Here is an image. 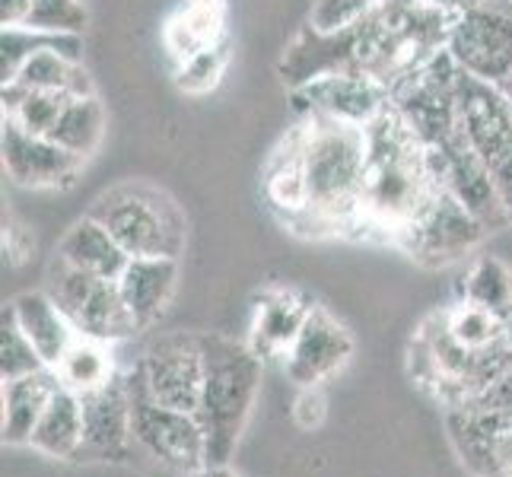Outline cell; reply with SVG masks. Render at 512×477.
<instances>
[{
    "instance_id": "ac0fdd59",
    "label": "cell",
    "mask_w": 512,
    "mask_h": 477,
    "mask_svg": "<svg viewBox=\"0 0 512 477\" xmlns=\"http://www.w3.org/2000/svg\"><path fill=\"white\" fill-rule=\"evenodd\" d=\"M315 306L306 296L287 287H271L255 299V318H252V350L261 360L287 357L296 334L303 331L306 318Z\"/></svg>"
},
{
    "instance_id": "d6a6232c",
    "label": "cell",
    "mask_w": 512,
    "mask_h": 477,
    "mask_svg": "<svg viewBox=\"0 0 512 477\" xmlns=\"http://www.w3.org/2000/svg\"><path fill=\"white\" fill-rule=\"evenodd\" d=\"M382 7V0H312L309 26L319 32H338L363 23Z\"/></svg>"
},
{
    "instance_id": "1f68e13d",
    "label": "cell",
    "mask_w": 512,
    "mask_h": 477,
    "mask_svg": "<svg viewBox=\"0 0 512 477\" xmlns=\"http://www.w3.org/2000/svg\"><path fill=\"white\" fill-rule=\"evenodd\" d=\"M86 20L90 13H86L83 0H32L23 26L55 35H83Z\"/></svg>"
},
{
    "instance_id": "5bb4252c",
    "label": "cell",
    "mask_w": 512,
    "mask_h": 477,
    "mask_svg": "<svg viewBox=\"0 0 512 477\" xmlns=\"http://www.w3.org/2000/svg\"><path fill=\"white\" fill-rule=\"evenodd\" d=\"M80 404H83V446L77 458H86V462H121V458H128L137 449L128 373H115L96 392L80 395Z\"/></svg>"
},
{
    "instance_id": "7c38bea8",
    "label": "cell",
    "mask_w": 512,
    "mask_h": 477,
    "mask_svg": "<svg viewBox=\"0 0 512 477\" xmlns=\"http://www.w3.org/2000/svg\"><path fill=\"white\" fill-rule=\"evenodd\" d=\"M0 159H4L7 179L32 191L74 185L86 163L83 156L64 150L51 137L32 134L10 118H4V131H0Z\"/></svg>"
},
{
    "instance_id": "b9f144b4",
    "label": "cell",
    "mask_w": 512,
    "mask_h": 477,
    "mask_svg": "<svg viewBox=\"0 0 512 477\" xmlns=\"http://www.w3.org/2000/svg\"><path fill=\"white\" fill-rule=\"evenodd\" d=\"M500 90H503L506 96H512V74H509V77L503 80V86H500Z\"/></svg>"
},
{
    "instance_id": "83f0119b",
    "label": "cell",
    "mask_w": 512,
    "mask_h": 477,
    "mask_svg": "<svg viewBox=\"0 0 512 477\" xmlns=\"http://www.w3.org/2000/svg\"><path fill=\"white\" fill-rule=\"evenodd\" d=\"M48 45H83V35H55V32H39L29 26H4V39H0V80L13 83L20 67Z\"/></svg>"
},
{
    "instance_id": "52a82bcc",
    "label": "cell",
    "mask_w": 512,
    "mask_h": 477,
    "mask_svg": "<svg viewBox=\"0 0 512 477\" xmlns=\"http://www.w3.org/2000/svg\"><path fill=\"white\" fill-rule=\"evenodd\" d=\"M446 51L468 77L503 86L512 74V0H478L455 13Z\"/></svg>"
},
{
    "instance_id": "ab89813d",
    "label": "cell",
    "mask_w": 512,
    "mask_h": 477,
    "mask_svg": "<svg viewBox=\"0 0 512 477\" xmlns=\"http://www.w3.org/2000/svg\"><path fill=\"white\" fill-rule=\"evenodd\" d=\"M500 322H503V331H506V344L512 347V306L500 315Z\"/></svg>"
},
{
    "instance_id": "9c48e42d",
    "label": "cell",
    "mask_w": 512,
    "mask_h": 477,
    "mask_svg": "<svg viewBox=\"0 0 512 477\" xmlns=\"http://www.w3.org/2000/svg\"><path fill=\"white\" fill-rule=\"evenodd\" d=\"M484 236L487 226L465 204H458L446 188H439L420 207V214L398 229L395 242L427 268H446V264L471 255L484 242Z\"/></svg>"
},
{
    "instance_id": "8fae6325",
    "label": "cell",
    "mask_w": 512,
    "mask_h": 477,
    "mask_svg": "<svg viewBox=\"0 0 512 477\" xmlns=\"http://www.w3.org/2000/svg\"><path fill=\"white\" fill-rule=\"evenodd\" d=\"M150 395L166 408L198 414L204 388V353L201 334H163L156 338L144 357L137 360Z\"/></svg>"
},
{
    "instance_id": "277c9868",
    "label": "cell",
    "mask_w": 512,
    "mask_h": 477,
    "mask_svg": "<svg viewBox=\"0 0 512 477\" xmlns=\"http://www.w3.org/2000/svg\"><path fill=\"white\" fill-rule=\"evenodd\" d=\"M509 360L512 347L468 350L458 344L446 325V312L430 315L411 341V379L449 411L478 401Z\"/></svg>"
},
{
    "instance_id": "f1b7e54d",
    "label": "cell",
    "mask_w": 512,
    "mask_h": 477,
    "mask_svg": "<svg viewBox=\"0 0 512 477\" xmlns=\"http://www.w3.org/2000/svg\"><path fill=\"white\" fill-rule=\"evenodd\" d=\"M465 303L503 315L512 306V274L497 258H478L465 274Z\"/></svg>"
},
{
    "instance_id": "8d00e7d4",
    "label": "cell",
    "mask_w": 512,
    "mask_h": 477,
    "mask_svg": "<svg viewBox=\"0 0 512 477\" xmlns=\"http://www.w3.org/2000/svg\"><path fill=\"white\" fill-rule=\"evenodd\" d=\"M29 7H32V0H0V23L20 26L26 20Z\"/></svg>"
},
{
    "instance_id": "3957f363",
    "label": "cell",
    "mask_w": 512,
    "mask_h": 477,
    "mask_svg": "<svg viewBox=\"0 0 512 477\" xmlns=\"http://www.w3.org/2000/svg\"><path fill=\"white\" fill-rule=\"evenodd\" d=\"M201 353L204 388L194 417L204 430L207 465H229L252 417L264 360L252 344L223 338V334H201Z\"/></svg>"
},
{
    "instance_id": "8992f818",
    "label": "cell",
    "mask_w": 512,
    "mask_h": 477,
    "mask_svg": "<svg viewBox=\"0 0 512 477\" xmlns=\"http://www.w3.org/2000/svg\"><path fill=\"white\" fill-rule=\"evenodd\" d=\"M128 395H131V420H134V443L137 449L156 458L172 471H198L207 465L204 455V430L194 414L175 411L160 404L144 382V373L134 363L128 369Z\"/></svg>"
},
{
    "instance_id": "f35d334b",
    "label": "cell",
    "mask_w": 512,
    "mask_h": 477,
    "mask_svg": "<svg viewBox=\"0 0 512 477\" xmlns=\"http://www.w3.org/2000/svg\"><path fill=\"white\" fill-rule=\"evenodd\" d=\"M182 477H239L233 468L229 465H204V468H198V471H188V474H182Z\"/></svg>"
},
{
    "instance_id": "9a60e30c",
    "label": "cell",
    "mask_w": 512,
    "mask_h": 477,
    "mask_svg": "<svg viewBox=\"0 0 512 477\" xmlns=\"http://www.w3.org/2000/svg\"><path fill=\"white\" fill-rule=\"evenodd\" d=\"M293 99L306 115H325L366 128L392 105V90L373 74H328L293 90Z\"/></svg>"
},
{
    "instance_id": "74e56055",
    "label": "cell",
    "mask_w": 512,
    "mask_h": 477,
    "mask_svg": "<svg viewBox=\"0 0 512 477\" xmlns=\"http://www.w3.org/2000/svg\"><path fill=\"white\" fill-rule=\"evenodd\" d=\"M427 4L436 7V10H443V13H449V16H455V13L468 10L471 4H478V0H427Z\"/></svg>"
},
{
    "instance_id": "44dd1931",
    "label": "cell",
    "mask_w": 512,
    "mask_h": 477,
    "mask_svg": "<svg viewBox=\"0 0 512 477\" xmlns=\"http://www.w3.org/2000/svg\"><path fill=\"white\" fill-rule=\"evenodd\" d=\"M223 39H226V0H185L169 16L163 32L169 61L175 67L210 45H220Z\"/></svg>"
},
{
    "instance_id": "7a4b0ae2",
    "label": "cell",
    "mask_w": 512,
    "mask_h": 477,
    "mask_svg": "<svg viewBox=\"0 0 512 477\" xmlns=\"http://www.w3.org/2000/svg\"><path fill=\"white\" fill-rule=\"evenodd\" d=\"M439 191L433 179L427 147L408 128L392 105L366 125V185H363V220L366 229H382L398 236L420 207Z\"/></svg>"
},
{
    "instance_id": "e575fe53",
    "label": "cell",
    "mask_w": 512,
    "mask_h": 477,
    "mask_svg": "<svg viewBox=\"0 0 512 477\" xmlns=\"http://www.w3.org/2000/svg\"><path fill=\"white\" fill-rule=\"evenodd\" d=\"M465 408H512V360L506 363L503 373L487 385V392L478 401L465 404Z\"/></svg>"
},
{
    "instance_id": "4fadbf2b",
    "label": "cell",
    "mask_w": 512,
    "mask_h": 477,
    "mask_svg": "<svg viewBox=\"0 0 512 477\" xmlns=\"http://www.w3.org/2000/svg\"><path fill=\"white\" fill-rule=\"evenodd\" d=\"M446 427L474 477H512V408H452Z\"/></svg>"
},
{
    "instance_id": "30bf717a",
    "label": "cell",
    "mask_w": 512,
    "mask_h": 477,
    "mask_svg": "<svg viewBox=\"0 0 512 477\" xmlns=\"http://www.w3.org/2000/svg\"><path fill=\"white\" fill-rule=\"evenodd\" d=\"M427 159L439 188H446L458 204H465L487 226V233H497L512 223L497 185H493L487 166L468 144L462 128L439 140L436 147H427Z\"/></svg>"
},
{
    "instance_id": "f546056e",
    "label": "cell",
    "mask_w": 512,
    "mask_h": 477,
    "mask_svg": "<svg viewBox=\"0 0 512 477\" xmlns=\"http://www.w3.org/2000/svg\"><path fill=\"white\" fill-rule=\"evenodd\" d=\"M39 369H48L45 360L39 357L35 344L26 338V331L16 322L13 309L7 306L4 315H0V382H13L39 373Z\"/></svg>"
},
{
    "instance_id": "d590c367",
    "label": "cell",
    "mask_w": 512,
    "mask_h": 477,
    "mask_svg": "<svg viewBox=\"0 0 512 477\" xmlns=\"http://www.w3.org/2000/svg\"><path fill=\"white\" fill-rule=\"evenodd\" d=\"M35 249V239L26 233V226H16L13 220L4 223V252L13 261H26Z\"/></svg>"
},
{
    "instance_id": "6da1fadb",
    "label": "cell",
    "mask_w": 512,
    "mask_h": 477,
    "mask_svg": "<svg viewBox=\"0 0 512 477\" xmlns=\"http://www.w3.org/2000/svg\"><path fill=\"white\" fill-rule=\"evenodd\" d=\"M296 128L309 191V217L303 233L322 236L366 229V128L325 115H306Z\"/></svg>"
},
{
    "instance_id": "e0dca14e",
    "label": "cell",
    "mask_w": 512,
    "mask_h": 477,
    "mask_svg": "<svg viewBox=\"0 0 512 477\" xmlns=\"http://www.w3.org/2000/svg\"><path fill=\"white\" fill-rule=\"evenodd\" d=\"M179 284V258H131L118 277V290L134 318L137 331L160 322V315L175 296Z\"/></svg>"
},
{
    "instance_id": "d4e9b609",
    "label": "cell",
    "mask_w": 512,
    "mask_h": 477,
    "mask_svg": "<svg viewBox=\"0 0 512 477\" xmlns=\"http://www.w3.org/2000/svg\"><path fill=\"white\" fill-rule=\"evenodd\" d=\"M102 134H105V109L93 93V96H70L64 102L58 125L51 131V140L70 153L90 159L102 144Z\"/></svg>"
},
{
    "instance_id": "484cf974",
    "label": "cell",
    "mask_w": 512,
    "mask_h": 477,
    "mask_svg": "<svg viewBox=\"0 0 512 477\" xmlns=\"http://www.w3.org/2000/svg\"><path fill=\"white\" fill-rule=\"evenodd\" d=\"M109 347L112 344H102V341H93V338H80V334H77V341L67 347L61 363L55 366L61 385L70 388V392H77V395H86V392H96V388H102L118 373Z\"/></svg>"
},
{
    "instance_id": "cb8c5ba5",
    "label": "cell",
    "mask_w": 512,
    "mask_h": 477,
    "mask_svg": "<svg viewBox=\"0 0 512 477\" xmlns=\"http://www.w3.org/2000/svg\"><path fill=\"white\" fill-rule=\"evenodd\" d=\"M80 446H83V404L77 392L61 385L55 398L48 401L39 427H35L29 439V449L48 458H77Z\"/></svg>"
},
{
    "instance_id": "2e32d148",
    "label": "cell",
    "mask_w": 512,
    "mask_h": 477,
    "mask_svg": "<svg viewBox=\"0 0 512 477\" xmlns=\"http://www.w3.org/2000/svg\"><path fill=\"white\" fill-rule=\"evenodd\" d=\"M350 357H353V338L347 334V328L331 312L315 306L306 318L303 331L296 334L293 347L287 350L284 366L293 385L315 388L338 373Z\"/></svg>"
},
{
    "instance_id": "836d02e7",
    "label": "cell",
    "mask_w": 512,
    "mask_h": 477,
    "mask_svg": "<svg viewBox=\"0 0 512 477\" xmlns=\"http://www.w3.org/2000/svg\"><path fill=\"white\" fill-rule=\"evenodd\" d=\"M328 417V401L325 395L319 392V385L315 388H299V398L293 404V420L299 430H319Z\"/></svg>"
},
{
    "instance_id": "ba28073f",
    "label": "cell",
    "mask_w": 512,
    "mask_h": 477,
    "mask_svg": "<svg viewBox=\"0 0 512 477\" xmlns=\"http://www.w3.org/2000/svg\"><path fill=\"white\" fill-rule=\"evenodd\" d=\"M458 115H462V131L474 153L487 166L493 185L506 204L512 220V109L509 96L500 86H490L468 77L462 70L458 83Z\"/></svg>"
},
{
    "instance_id": "4316f807",
    "label": "cell",
    "mask_w": 512,
    "mask_h": 477,
    "mask_svg": "<svg viewBox=\"0 0 512 477\" xmlns=\"http://www.w3.org/2000/svg\"><path fill=\"white\" fill-rule=\"evenodd\" d=\"M446 325L455 334L458 344H465L468 350H497L509 347L506 344V331L497 312H490L484 306L474 303H458L446 309Z\"/></svg>"
},
{
    "instance_id": "7bdbcfd3",
    "label": "cell",
    "mask_w": 512,
    "mask_h": 477,
    "mask_svg": "<svg viewBox=\"0 0 512 477\" xmlns=\"http://www.w3.org/2000/svg\"><path fill=\"white\" fill-rule=\"evenodd\" d=\"M509 109H512V96H509Z\"/></svg>"
},
{
    "instance_id": "5b68a950",
    "label": "cell",
    "mask_w": 512,
    "mask_h": 477,
    "mask_svg": "<svg viewBox=\"0 0 512 477\" xmlns=\"http://www.w3.org/2000/svg\"><path fill=\"white\" fill-rule=\"evenodd\" d=\"M115 242L131 258H182L188 245V220L179 201L160 185L121 182L102 191L90 207Z\"/></svg>"
},
{
    "instance_id": "60d3db41",
    "label": "cell",
    "mask_w": 512,
    "mask_h": 477,
    "mask_svg": "<svg viewBox=\"0 0 512 477\" xmlns=\"http://www.w3.org/2000/svg\"><path fill=\"white\" fill-rule=\"evenodd\" d=\"M427 4V0H382V7H417Z\"/></svg>"
},
{
    "instance_id": "d6986e66",
    "label": "cell",
    "mask_w": 512,
    "mask_h": 477,
    "mask_svg": "<svg viewBox=\"0 0 512 477\" xmlns=\"http://www.w3.org/2000/svg\"><path fill=\"white\" fill-rule=\"evenodd\" d=\"M264 198L268 207L284 220L290 229L303 233L309 217V191L303 175V147H299V128H293L280 147L271 153L264 166Z\"/></svg>"
},
{
    "instance_id": "4dcf8cb0",
    "label": "cell",
    "mask_w": 512,
    "mask_h": 477,
    "mask_svg": "<svg viewBox=\"0 0 512 477\" xmlns=\"http://www.w3.org/2000/svg\"><path fill=\"white\" fill-rule=\"evenodd\" d=\"M226 64H229V42L223 39L220 45H210L175 67V86L188 96H204L220 83Z\"/></svg>"
},
{
    "instance_id": "603a6c76",
    "label": "cell",
    "mask_w": 512,
    "mask_h": 477,
    "mask_svg": "<svg viewBox=\"0 0 512 477\" xmlns=\"http://www.w3.org/2000/svg\"><path fill=\"white\" fill-rule=\"evenodd\" d=\"M58 255L74 264V268L105 277V280H118L131 261V255L115 242L109 229L99 220H93L90 214L67 229L64 239L58 242Z\"/></svg>"
},
{
    "instance_id": "7402d4cb",
    "label": "cell",
    "mask_w": 512,
    "mask_h": 477,
    "mask_svg": "<svg viewBox=\"0 0 512 477\" xmlns=\"http://www.w3.org/2000/svg\"><path fill=\"white\" fill-rule=\"evenodd\" d=\"M10 309L16 315V322H20V328L26 331V338L39 350L45 366L55 369L67 353V347L77 341V328L70 325V318L58 309V303L45 290L20 293L10 303Z\"/></svg>"
},
{
    "instance_id": "ffe728a7",
    "label": "cell",
    "mask_w": 512,
    "mask_h": 477,
    "mask_svg": "<svg viewBox=\"0 0 512 477\" xmlns=\"http://www.w3.org/2000/svg\"><path fill=\"white\" fill-rule=\"evenodd\" d=\"M61 388V379L55 369H39V373L4 382V420H0V433H4L7 446H29V439L39 427V420Z\"/></svg>"
}]
</instances>
